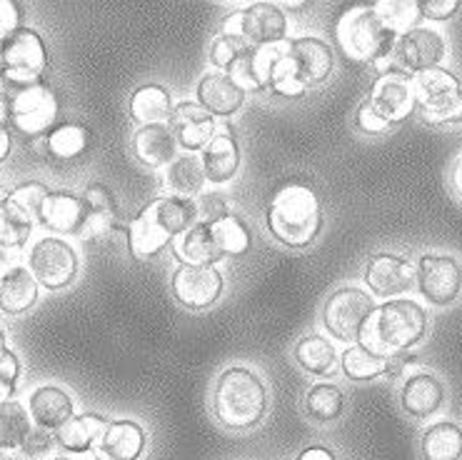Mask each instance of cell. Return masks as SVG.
<instances>
[{"label":"cell","instance_id":"30bf717a","mask_svg":"<svg viewBox=\"0 0 462 460\" xmlns=\"http://www.w3.org/2000/svg\"><path fill=\"white\" fill-rule=\"evenodd\" d=\"M367 106L375 110L387 126H398L418 110L415 78L402 70L377 75L367 93Z\"/></svg>","mask_w":462,"mask_h":460},{"label":"cell","instance_id":"9c48e42d","mask_svg":"<svg viewBox=\"0 0 462 460\" xmlns=\"http://www.w3.org/2000/svg\"><path fill=\"white\" fill-rule=\"evenodd\" d=\"M28 266H31V273L43 288L63 290L78 276V253L63 238H41L31 248Z\"/></svg>","mask_w":462,"mask_h":460},{"label":"cell","instance_id":"d6a6232c","mask_svg":"<svg viewBox=\"0 0 462 460\" xmlns=\"http://www.w3.org/2000/svg\"><path fill=\"white\" fill-rule=\"evenodd\" d=\"M292 355H295V361L302 371L310 375H330L335 365L340 363V355L335 351L333 341L323 333L302 335L300 341L295 343Z\"/></svg>","mask_w":462,"mask_h":460},{"label":"cell","instance_id":"8992f818","mask_svg":"<svg viewBox=\"0 0 462 460\" xmlns=\"http://www.w3.org/2000/svg\"><path fill=\"white\" fill-rule=\"evenodd\" d=\"M418 110L430 126H455L462 120V83L448 68L415 75Z\"/></svg>","mask_w":462,"mask_h":460},{"label":"cell","instance_id":"1f68e13d","mask_svg":"<svg viewBox=\"0 0 462 460\" xmlns=\"http://www.w3.org/2000/svg\"><path fill=\"white\" fill-rule=\"evenodd\" d=\"M205 181L208 178H205L203 161L195 153L178 155L162 173L165 195H178V198H193V195H198L203 191Z\"/></svg>","mask_w":462,"mask_h":460},{"label":"cell","instance_id":"e7e4bbea","mask_svg":"<svg viewBox=\"0 0 462 460\" xmlns=\"http://www.w3.org/2000/svg\"><path fill=\"white\" fill-rule=\"evenodd\" d=\"M48 460H76V458H70V455H55V458H48Z\"/></svg>","mask_w":462,"mask_h":460},{"label":"cell","instance_id":"f907efd6","mask_svg":"<svg viewBox=\"0 0 462 460\" xmlns=\"http://www.w3.org/2000/svg\"><path fill=\"white\" fill-rule=\"evenodd\" d=\"M18 378H21V361H18V355L13 353V351L0 353V386L15 393Z\"/></svg>","mask_w":462,"mask_h":460},{"label":"cell","instance_id":"9a60e30c","mask_svg":"<svg viewBox=\"0 0 462 460\" xmlns=\"http://www.w3.org/2000/svg\"><path fill=\"white\" fill-rule=\"evenodd\" d=\"M171 128L178 146H183L188 153H203L205 146L217 136L216 118L195 100H183L172 108Z\"/></svg>","mask_w":462,"mask_h":460},{"label":"cell","instance_id":"f5cc1de1","mask_svg":"<svg viewBox=\"0 0 462 460\" xmlns=\"http://www.w3.org/2000/svg\"><path fill=\"white\" fill-rule=\"evenodd\" d=\"M412 365H418V355L410 353V351H405V353H395L387 358V368H385V375L387 378H402L405 373H410V368Z\"/></svg>","mask_w":462,"mask_h":460},{"label":"cell","instance_id":"484cf974","mask_svg":"<svg viewBox=\"0 0 462 460\" xmlns=\"http://www.w3.org/2000/svg\"><path fill=\"white\" fill-rule=\"evenodd\" d=\"M145 446H148L145 428L135 420L120 418V420H110L97 448L110 460H140V455L145 453Z\"/></svg>","mask_w":462,"mask_h":460},{"label":"cell","instance_id":"5bb4252c","mask_svg":"<svg viewBox=\"0 0 462 460\" xmlns=\"http://www.w3.org/2000/svg\"><path fill=\"white\" fill-rule=\"evenodd\" d=\"M363 280L373 296L393 300L418 286V270L408 258L398 256V253H375L367 258L365 268H363Z\"/></svg>","mask_w":462,"mask_h":460},{"label":"cell","instance_id":"b9f144b4","mask_svg":"<svg viewBox=\"0 0 462 460\" xmlns=\"http://www.w3.org/2000/svg\"><path fill=\"white\" fill-rule=\"evenodd\" d=\"M373 5H375L377 15L383 18L387 28L395 31L398 35L418 25L420 8L418 3H412V0H377Z\"/></svg>","mask_w":462,"mask_h":460},{"label":"cell","instance_id":"74e56055","mask_svg":"<svg viewBox=\"0 0 462 460\" xmlns=\"http://www.w3.org/2000/svg\"><path fill=\"white\" fill-rule=\"evenodd\" d=\"M213 238L223 256H243L253 246V236L247 223L236 213H227L210 223Z\"/></svg>","mask_w":462,"mask_h":460},{"label":"cell","instance_id":"6da1fadb","mask_svg":"<svg viewBox=\"0 0 462 460\" xmlns=\"http://www.w3.org/2000/svg\"><path fill=\"white\" fill-rule=\"evenodd\" d=\"M265 223L280 246L292 250L308 248L323 230V201L308 183H280L270 195Z\"/></svg>","mask_w":462,"mask_h":460},{"label":"cell","instance_id":"4316f807","mask_svg":"<svg viewBox=\"0 0 462 460\" xmlns=\"http://www.w3.org/2000/svg\"><path fill=\"white\" fill-rule=\"evenodd\" d=\"M38 288L41 283L35 280L28 268L11 266L0 278V311L8 315H21L31 311L38 303Z\"/></svg>","mask_w":462,"mask_h":460},{"label":"cell","instance_id":"f35d334b","mask_svg":"<svg viewBox=\"0 0 462 460\" xmlns=\"http://www.w3.org/2000/svg\"><path fill=\"white\" fill-rule=\"evenodd\" d=\"M31 430V413L18 400L0 403V450H21Z\"/></svg>","mask_w":462,"mask_h":460},{"label":"cell","instance_id":"ffe728a7","mask_svg":"<svg viewBox=\"0 0 462 460\" xmlns=\"http://www.w3.org/2000/svg\"><path fill=\"white\" fill-rule=\"evenodd\" d=\"M445 403V386L438 375L428 371H418L405 378L400 388V406L415 420H428L435 416Z\"/></svg>","mask_w":462,"mask_h":460},{"label":"cell","instance_id":"f1b7e54d","mask_svg":"<svg viewBox=\"0 0 462 460\" xmlns=\"http://www.w3.org/2000/svg\"><path fill=\"white\" fill-rule=\"evenodd\" d=\"M172 246V238L162 230V225L155 221L151 208H140V213L128 223V248L135 260H148L158 256L162 248Z\"/></svg>","mask_w":462,"mask_h":460},{"label":"cell","instance_id":"03108f58","mask_svg":"<svg viewBox=\"0 0 462 460\" xmlns=\"http://www.w3.org/2000/svg\"><path fill=\"white\" fill-rule=\"evenodd\" d=\"M5 198H8V191H3V188H0V203H3Z\"/></svg>","mask_w":462,"mask_h":460},{"label":"cell","instance_id":"e0dca14e","mask_svg":"<svg viewBox=\"0 0 462 460\" xmlns=\"http://www.w3.org/2000/svg\"><path fill=\"white\" fill-rule=\"evenodd\" d=\"M38 221L43 228L53 233H70L80 236L83 225H86L88 208L83 203V195L70 193V191H51L45 195V201L38 205Z\"/></svg>","mask_w":462,"mask_h":460},{"label":"cell","instance_id":"d590c367","mask_svg":"<svg viewBox=\"0 0 462 460\" xmlns=\"http://www.w3.org/2000/svg\"><path fill=\"white\" fill-rule=\"evenodd\" d=\"M340 368H343L345 378H350L355 383H367V380H375L380 375H385L387 358L367 351L360 343H353L340 355Z\"/></svg>","mask_w":462,"mask_h":460},{"label":"cell","instance_id":"7dc6e473","mask_svg":"<svg viewBox=\"0 0 462 460\" xmlns=\"http://www.w3.org/2000/svg\"><path fill=\"white\" fill-rule=\"evenodd\" d=\"M418 8H420V18L442 23V21H450L452 15L460 11V3H457V0H420Z\"/></svg>","mask_w":462,"mask_h":460},{"label":"cell","instance_id":"003e7915","mask_svg":"<svg viewBox=\"0 0 462 460\" xmlns=\"http://www.w3.org/2000/svg\"><path fill=\"white\" fill-rule=\"evenodd\" d=\"M90 460H110V458H106V455H93Z\"/></svg>","mask_w":462,"mask_h":460},{"label":"cell","instance_id":"f546056e","mask_svg":"<svg viewBox=\"0 0 462 460\" xmlns=\"http://www.w3.org/2000/svg\"><path fill=\"white\" fill-rule=\"evenodd\" d=\"M155 221L162 225V230L175 240L188 233L193 225L200 223V211L193 198H178V195H161L148 203Z\"/></svg>","mask_w":462,"mask_h":460},{"label":"cell","instance_id":"60d3db41","mask_svg":"<svg viewBox=\"0 0 462 460\" xmlns=\"http://www.w3.org/2000/svg\"><path fill=\"white\" fill-rule=\"evenodd\" d=\"M268 90L278 98H302L308 90L300 73H298V65L292 63L291 53H288V43L282 45V53L278 55V61L273 65Z\"/></svg>","mask_w":462,"mask_h":460},{"label":"cell","instance_id":"bcb514c9","mask_svg":"<svg viewBox=\"0 0 462 460\" xmlns=\"http://www.w3.org/2000/svg\"><path fill=\"white\" fill-rule=\"evenodd\" d=\"M53 443L55 438L43 428H32L28 433V438L23 440L21 446V453L25 460H43L48 458V453L53 450Z\"/></svg>","mask_w":462,"mask_h":460},{"label":"cell","instance_id":"d4e9b609","mask_svg":"<svg viewBox=\"0 0 462 460\" xmlns=\"http://www.w3.org/2000/svg\"><path fill=\"white\" fill-rule=\"evenodd\" d=\"M110 420L100 413H78L55 430V443L68 453H88L100 446Z\"/></svg>","mask_w":462,"mask_h":460},{"label":"cell","instance_id":"d6986e66","mask_svg":"<svg viewBox=\"0 0 462 460\" xmlns=\"http://www.w3.org/2000/svg\"><path fill=\"white\" fill-rule=\"evenodd\" d=\"M288 53H291L292 63L298 65V73L308 88L320 86L333 73V48L318 35H302V38L288 41Z\"/></svg>","mask_w":462,"mask_h":460},{"label":"cell","instance_id":"94428289","mask_svg":"<svg viewBox=\"0 0 462 460\" xmlns=\"http://www.w3.org/2000/svg\"><path fill=\"white\" fill-rule=\"evenodd\" d=\"M5 351H8V345H5V333L0 328V353H5Z\"/></svg>","mask_w":462,"mask_h":460},{"label":"cell","instance_id":"2e32d148","mask_svg":"<svg viewBox=\"0 0 462 460\" xmlns=\"http://www.w3.org/2000/svg\"><path fill=\"white\" fill-rule=\"evenodd\" d=\"M250 48L280 45L288 38V15L275 3H253L243 8V35Z\"/></svg>","mask_w":462,"mask_h":460},{"label":"cell","instance_id":"7bdbcfd3","mask_svg":"<svg viewBox=\"0 0 462 460\" xmlns=\"http://www.w3.org/2000/svg\"><path fill=\"white\" fill-rule=\"evenodd\" d=\"M83 203H86L88 213L100 215V218H110L118 221V203L113 198V191L103 183H90L83 191Z\"/></svg>","mask_w":462,"mask_h":460},{"label":"cell","instance_id":"ba28073f","mask_svg":"<svg viewBox=\"0 0 462 460\" xmlns=\"http://www.w3.org/2000/svg\"><path fill=\"white\" fill-rule=\"evenodd\" d=\"M58 116H60V100L48 83L21 88L11 96L13 128L28 138L48 136L55 128Z\"/></svg>","mask_w":462,"mask_h":460},{"label":"cell","instance_id":"ee69618b","mask_svg":"<svg viewBox=\"0 0 462 460\" xmlns=\"http://www.w3.org/2000/svg\"><path fill=\"white\" fill-rule=\"evenodd\" d=\"M250 45L243 41V38H233V35H217L216 41L210 43V63L216 65L217 70H223L226 73L230 65L236 63L240 55L245 53Z\"/></svg>","mask_w":462,"mask_h":460},{"label":"cell","instance_id":"f6af8a7d","mask_svg":"<svg viewBox=\"0 0 462 460\" xmlns=\"http://www.w3.org/2000/svg\"><path fill=\"white\" fill-rule=\"evenodd\" d=\"M48 193H51V188H48V185H43V183H38V181H31V183H21L18 188H13L11 193H8V198L15 201L18 205H23L25 211L35 213V211H38V205L43 203L45 195Z\"/></svg>","mask_w":462,"mask_h":460},{"label":"cell","instance_id":"52a82bcc","mask_svg":"<svg viewBox=\"0 0 462 460\" xmlns=\"http://www.w3.org/2000/svg\"><path fill=\"white\" fill-rule=\"evenodd\" d=\"M45 68H48V51H45L41 33L25 28L13 33L3 43V80L15 90L43 83Z\"/></svg>","mask_w":462,"mask_h":460},{"label":"cell","instance_id":"3957f363","mask_svg":"<svg viewBox=\"0 0 462 460\" xmlns=\"http://www.w3.org/2000/svg\"><path fill=\"white\" fill-rule=\"evenodd\" d=\"M428 333V313L418 300L393 298L377 305L360 333V345L377 355L405 353L422 343Z\"/></svg>","mask_w":462,"mask_h":460},{"label":"cell","instance_id":"ac0fdd59","mask_svg":"<svg viewBox=\"0 0 462 460\" xmlns=\"http://www.w3.org/2000/svg\"><path fill=\"white\" fill-rule=\"evenodd\" d=\"M282 45H260V48H247L245 53L237 58L236 63L227 68L226 73L233 78L243 93H263L270 88V73L273 65L282 53Z\"/></svg>","mask_w":462,"mask_h":460},{"label":"cell","instance_id":"44dd1931","mask_svg":"<svg viewBox=\"0 0 462 460\" xmlns=\"http://www.w3.org/2000/svg\"><path fill=\"white\" fill-rule=\"evenodd\" d=\"M198 103L213 118H230L245 103V93L233 83V78L223 70L205 73L198 80Z\"/></svg>","mask_w":462,"mask_h":460},{"label":"cell","instance_id":"603a6c76","mask_svg":"<svg viewBox=\"0 0 462 460\" xmlns=\"http://www.w3.org/2000/svg\"><path fill=\"white\" fill-rule=\"evenodd\" d=\"M200 161H203L205 178L213 185H223L236 178L237 168H240V146L230 128L217 130L216 138L210 140L200 153Z\"/></svg>","mask_w":462,"mask_h":460},{"label":"cell","instance_id":"5b68a950","mask_svg":"<svg viewBox=\"0 0 462 460\" xmlns=\"http://www.w3.org/2000/svg\"><path fill=\"white\" fill-rule=\"evenodd\" d=\"M375 298L373 293L357 288V286H343L328 296L320 311V321L328 335L335 341L353 345L360 341V333L365 328L367 318L375 313Z\"/></svg>","mask_w":462,"mask_h":460},{"label":"cell","instance_id":"11a10c76","mask_svg":"<svg viewBox=\"0 0 462 460\" xmlns=\"http://www.w3.org/2000/svg\"><path fill=\"white\" fill-rule=\"evenodd\" d=\"M295 460H337L335 458V453L330 448H325V446H308V448H302L298 453V458Z\"/></svg>","mask_w":462,"mask_h":460},{"label":"cell","instance_id":"e575fe53","mask_svg":"<svg viewBox=\"0 0 462 460\" xmlns=\"http://www.w3.org/2000/svg\"><path fill=\"white\" fill-rule=\"evenodd\" d=\"M32 233V213L11 198L0 203V246L18 250L28 243Z\"/></svg>","mask_w":462,"mask_h":460},{"label":"cell","instance_id":"6f0895ef","mask_svg":"<svg viewBox=\"0 0 462 460\" xmlns=\"http://www.w3.org/2000/svg\"><path fill=\"white\" fill-rule=\"evenodd\" d=\"M450 183L452 188H455V193L462 198V155L457 161L452 163V171H450Z\"/></svg>","mask_w":462,"mask_h":460},{"label":"cell","instance_id":"83f0119b","mask_svg":"<svg viewBox=\"0 0 462 460\" xmlns=\"http://www.w3.org/2000/svg\"><path fill=\"white\" fill-rule=\"evenodd\" d=\"M172 253L180 260V266H216L220 258H226L213 238L210 223L203 221L172 240Z\"/></svg>","mask_w":462,"mask_h":460},{"label":"cell","instance_id":"91938a15","mask_svg":"<svg viewBox=\"0 0 462 460\" xmlns=\"http://www.w3.org/2000/svg\"><path fill=\"white\" fill-rule=\"evenodd\" d=\"M11 250H8V248H3L0 246V270H3V268H8V263H11Z\"/></svg>","mask_w":462,"mask_h":460},{"label":"cell","instance_id":"277c9868","mask_svg":"<svg viewBox=\"0 0 462 460\" xmlns=\"http://www.w3.org/2000/svg\"><path fill=\"white\" fill-rule=\"evenodd\" d=\"M398 33L390 31L383 18L377 15L373 3H357L347 5L333 25V41L345 61L353 63L375 65L387 55H393Z\"/></svg>","mask_w":462,"mask_h":460},{"label":"cell","instance_id":"7a4b0ae2","mask_svg":"<svg viewBox=\"0 0 462 460\" xmlns=\"http://www.w3.org/2000/svg\"><path fill=\"white\" fill-rule=\"evenodd\" d=\"M268 413V388L255 371L230 365L217 375L213 388V416L223 428L247 433L258 428Z\"/></svg>","mask_w":462,"mask_h":460},{"label":"cell","instance_id":"8fae6325","mask_svg":"<svg viewBox=\"0 0 462 460\" xmlns=\"http://www.w3.org/2000/svg\"><path fill=\"white\" fill-rule=\"evenodd\" d=\"M418 290L422 298L445 308L460 298L462 266L460 260L448 253H422L418 258Z\"/></svg>","mask_w":462,"mask_h":460},{"label":"cell","instance_id":"6125c7cd","mask_svg":"<svg viewBox=\"0 0 462 460\" xmlns=\"http://www.w3.org/2000/svg\"><path fill=\"white\" fill-rule=\"evenodd\" d=\"M0 460H18V458L13 455L11 450H0Z\"/></svg>","mask_w":462,"mask_h":460},{"label":"cell","instance_id":"4dcf8cb0","mask_svg":"<svg viewBox=\"0 0 462 460\" xmlns=\"http://www.w3.org/2000/svg\"><path fill=\"white\" fill-rule=\"evenodd\" d=\"M130 118L143 126H155V123H171L172 98L168 88L158 83H145L130 96Z\"/></svg>","mask_w":462,"mask_h":460},{"label":"cell","instance_id":"ab89813d","mask_svg":"<svg viewBox=\"0 0 462 460\" xmlns=\"http://www.w3.org/2000/svg\"><path fill=\"white\" fill-rule=\"evenodd\" d=\"M88 143H90V130L80 123H63V126H55L48 133L51 158H58V161L78 158L80 153H86Z\"/></svg>","mask_w":462,"mask_h":460},{"label":"cell","instance_id":"be15d7a7","mask_svg":"<svg viewBox=\"0 0 462 460\" xmlns=\"http://www.w3.org/2000/svg\"><path fill=\"white\" fill-rule=\"evenodd\" d=\"M0 78H3V43H0Z\"/></svg>","mask_w":462,"mask_h":460},{"label":"cell","instance_id":"8d00e7d4","mask_svg":"<svg viewBox=\"0 0 462 460\" xmlns=\"http://www.w3.org/2000/svg\"><path fill=\"white\" fill-rule=\"evenodd\" d=\"M305 413L315 423H333L345 413V393L335 383H315L305 393Z\"/></svg>","mask_w":462,"mask_h":460},{"label":"cell","instance_id":"c3c4849f","mask_svg":"<svg viewBox=\"0 0 462 460\" xmlns=\"http://www.w3.org/2000/svg\"><path fill=\"white\" fill-rule=\"evenodd\" d=\"M21 18L23 13L21 8H18V3H13V0H0V43H5L13 33L21 31Z\"/></svg>","mask_w":462,"mask_h":460},{"label":"cell","instance_id":"681fc988","mask_svg":"<svg viewBox=\"0 0 462 460\" xmlns=\"http://www.w3.org/2000/svg\"><path fill=\"white\" fill-rule=\"evenodd\" d=\"M198 211H200V221H203V223H213V221H217V218H223V215L230 213L227 201L220 193L200 195V201H198Z\"/></svg>","mask_w":462,"mask_h":460},{"label":"cell","instance_id":"836d02e7","mask_svg":"<svg viewBox=\"0 0 462 460\" xmlns=\"http://www.w3.org/2000/svg\"><path fill=\"white\" fill-rule=\"evenodd\" d=\"M422 460H462V428L452 420H438L422 430Z\"/></svg>","mask_w":462,"mask_h":460},{"label":"cell","instance_id":"680465c9","mask_svg":"<svg viewBox=\"0 0 462 460\" xmlns=\"http://www.w3.org/2000/svg\"><path fill=\"white\" fill-rule=\"evenodd\" d=\"M8 120H11V98L0 93V126H5Z\"/></svg>","mask_w":462,"mask_h":460},{"label":"cell","instance_id":"9f6ffc18","mask_svg":"<svg viewBox=\"0 0 462 460\" xmlns=\"http://www.w3.org/2000/svg\"><path fill=\"white\" fill-rule=\"evenodd\" d=\"M11 148H13L11 133H8V128H5V126H0V163L11 155Z\"/></svg>","mask_w":462,"mask_h":460},{"label":"cell","instance_id":"816d5d0a","mask_svg":"<svg viewBox=\"0 0 462 460\" xmlns=\"http://www.w3.org/2000/svg\"><path fill=\"white\" fill-rule=\"evenodd\" d=\"M355 126L363 130V133H370V136H375V133H383V130L390 128L385 120L380 118L375 110L367 106V100H363L360 108H357V113H355Z\"/></svg>","mask_w":462,"mask_h":460},{"label":"cell","instance_id":"7c38bea8","mask_svg":"<svg viewBox=\"0 0 462 460\" xmlns=\"http://www.w3.org/2000/svg\"><path fill=\"white\" fill-rule=\"evenodd\" d=\"M448 55V43L440 33L428 25H415L398 38L393 61L398 65V70L408 75L428 73L432 68H440V63Z\"/></svg>","mask_w":462,"mask_h":460},{"label":"cell","instance_id":"cb8c5ba5","mask_svg":"<svg viewBox=\"0 0 462 460\" xmlns=\"http://www.w3.org/2000/svg\"><path fill=\"white\" fill-rule=\"evenodd\" d=\"M28 413L35 420V426L43 430H58L76 416L73 398L58 386L35 388L28 398Z\"/></svg>","mask_w":462,"mask_h":460},{"label":"cell","instance_id":"db71d44e","mask_svg":"<svg viewBox=\"0 0 462 460\" xmlns=\"http://www.w3.org/2000/svg\"><path fill=\"white\" fill-rule=\"evenodd\" d=\"M220 35H233V38L243 35V11H233L220 23Z\"/></svg>","mask_w":462,"mask_h":460},{"label":"cell","instance_id":"7402d4cb","mask_svg":"<svg viewBox=\"0 0 462 460\" xmlns=\"http://www.w3.org/2000/svg\"><path fill=\"white\" fill-rule=\"evenodd\" d=\"M133 153L145 168H168L178 153V140H175L171 123H155V126L138 128V133L133 136Z\"/></svg>","mask_w":462,"mask_h":460},{"label":"cell","instance_id":"4fadbf2b","mask_svg":"<svg viewBox=\"0 0 462 460\" xmlns=\"http://www.w3.org/2000/svg\"><path fill=\"white\" fill-rule=\"evenodd\" d=\"M226 278L216 266H178L172 273L171 290L188 311H205L223 296Z\"/></svg>","mask_w":462,"mask_h":460}]
</instances>
